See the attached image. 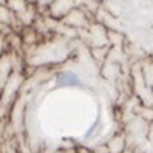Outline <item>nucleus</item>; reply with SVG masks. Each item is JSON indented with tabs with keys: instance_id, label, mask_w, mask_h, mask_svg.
<instances>
[{
	"instance_id": "nucleus-1",
	"label": "nucleus",
	"mask_w": 153,
	"mask_h": 153,
	"mask_svg": "<svg viewBox=\"0 0 153 153\" xmlns=\"http://www.w3.org/2000/svg\"><path fill=\"white\" fill-rule=\"evenodd\" d=\"M56 85L58 87H80L82 80L75 71H61L56 76Z\"/></svg>"
}]
</instances>
